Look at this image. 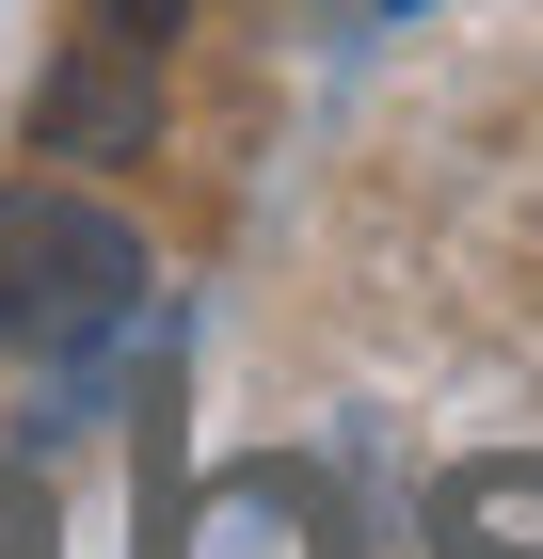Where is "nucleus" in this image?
Listing matches in <instances>:
<instances>
[{"label":"nucleus","mask_w":543,"mask_h":559,"mask_svg":"<svg viewBox=\"0 0 543 559\" xmlns=\"http://www.w3.org/2000/svg\"><path fill=\"white\" fill-rule=\"evenodd\" d=\"M128 304H144L128 209L16 176V192H0V352H81V336H113Z\"/></svg>","instance_id":"1"},{"label":"nucleus","mask_w":543,"mask_h":559,"mask_svg":"<svg viewBox=\"0 0 543 559\" xmlns=\"http://www.w3.org/2000/svg\"><path fill=\"white\" fill-rule=\"evenodd\" d=\"M33 144H48V160H128V144H161V48L96 16V33L64 48V64H48V96H33Z\"/></svg>","instance_id":"2"},{"label":"nucleus","mask_w":543,"mask_h":559,"mask_svg":"<svg viewBox=\"0 0 543 559\" xmlns=\"http://www.w3.org/2000/svg\"><path fill=\"white\" fill-rule=\"evenodd\" d=\"M96 16H113V33H144V48H176V16H192V0H96Z\"/></svg>","instance_id":"3"}]
</instances>
